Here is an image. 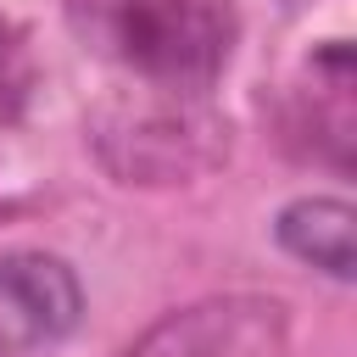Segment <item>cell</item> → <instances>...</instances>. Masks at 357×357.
<instances>
[{"mask_svg":"<svg viewBox=\"0 0 357 357\" xmlns=\"http://www.w3.org/2000/svg\"><path fill=\"white\" fill-rule=\"evenodd\" d=\"M78 39L162 89H212L234 50L229 0H67Z\"/></svg>","mask_w":357,"mask_h":357,"instance_id":"cell-1","label":"cell"},{"mask_svg":"<svg viewBox=\"0 0 357 357\" xmlns=\"http://www.w3.org/2000/svg\"><path fill=\"white\" fill-rule=\"evenodd\" d=\"M89 139L123 184H178L223 162L229 123L206 106V89L139 84L95 112Z\"/></svg>","mask_w":357,"mask_h":357,"instance_id":"cell-2","label":"cell"},{"mask_svg":"<svg viewBox=\"0 0 357 357\" xmlns=\"http://www.w3.org/2000/svg\"><path fill=\"white\" fill-rule=\"evenodd\" d=\"M123 357H290V318L273 296H206L156 318Z\"/></svg>","mask_w":357,"mask_h":357,"instance_id":"cell-3","label":"cell"},{"mask_svg":"<svg viewBox=\"0 0 357 357\" xmlns=\"http://www.w3.org/2000/svg\"><path fill=\"white\" fill-rule=\"evenodd\" d=\"M84 318L78 273L50 251H0V357L67 340Z\"/></svg>","mask_w":357,"mask_h":357,"instance_id":"cell-4","label":"cell"},{"mask_svg":"<svg viewBox=\"0 0 357 357\" xmlns=\"http://www.w3.org/2000/svg\"><path fill=\"white\" fill-rule=\"evenodd\" d=\"M290 134L301 139L307 156L329 162V167H351V50L346 39H329L312 61L307 78L290 95Z\"/></svg>","mask_w":357,"mask_h":357,"instance_id":"cell-5","label":"cell"},{"mask_svg":"<svg viewBox=\"0 0 357 357\" xmlns=\"http://www.w3.org/2000/svg\"><path fill=\"white\" fill-rule=\"evenodd\" d=\"M273 240L296 262H307V268H318L329 279H351V268H357V251H351V206L340 195H301V201L279 206Z\"/></svg>","mask_w":357,"mask_h":357,"instance_id":"cell-6","label":"cell"}]
</instances>
